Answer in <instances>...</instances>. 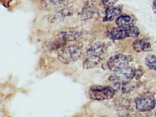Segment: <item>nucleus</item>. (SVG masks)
Returning <instances> with one entry per match:
<instances>
[{
  "instance_id": "ddd939ff",
  "label": "nucleus",
  "mask_w": 156,
  "mask_h": 117,
  "mask_svg": "<svg viewBox=\"0 0 156 117\" xmlns=\"http://www.w3.org/2000/svg\"><path fill=\"white\" fill-rule=\"evenodd\" d=\"M117 1L118 0H102L103 5L108 7L113 6L114 4H116Z\"/></svg>"
},
{
  "instance_id": "423d86ee",
  "label": "nucleus",
  "mask_w": 156,
  "mask_h": 117,
  "mask_svg": "<svg viewBox=\"0 0 156 117\" xmlns=\"http://www.w3.org/2000/svg\"><path fill=\"white\" fill-rule=\"evenodd\" d=\"M136 108L139 112H148L154 109L156 100L153 96H142L135 99Z\"/></svg>"
},
{
  "instance_id": "9d476101",
  "label": "nucleus",
  "mask_w": 156,
  "mask_h": 117,
  "mask_svg": "<svg viewBox=\"0 0 156 117\" xmlns=\"http://www.w3.org/2000/svg\"><path fill=\"white\" fill-rule=\"evenodd\" d=\"M122 12V9L119 7L113 6L108 7L106 10V15L103 19V21L108 22L113 20L115 18L120 15Z\"/></svg>"
},
{
  "instance_id": "9b49d317",
  "label": "nucleus",
  "mask_w": 156,
  "mask_h": 117,
  "mask_svg": "<svg viewBox=\"0 0 156 117\" xmlns=\"http://www.w3.org/2000/svg\"><path fill=\"white\" fill-rule=\"evenodd\" d=\"M115 86L117 91L122 94L130 93L135 88L134 84L131 83L130 82L124 84H118V85H115Z\"/></svg>"
},
{
  "instance_id": "20e7f679",
  "label": "nucleus",
  "mask_w": 156,
  "mask_h": 117,
  "mask_svg": "<svg viewBox=\"0 0 156 117\" xmlns=\"http://www.w3.org/2000/svg\"><path fill=\"white\" fill-rule=\"evenodd\" d=\"M136 70L130 66L121 70L113 72L109 77V81L115 85L124 84L131 82L136 76Z\"/></svg>"
},
{
  "instance_id": "f257e3e1",
  "label": "nucleus",
  "mask_w": 156,
  "mask_h": 117,
  "mask_svg": "<svg viewBox=\"0 0 156 117\" xmlns=\"http://www.w3.org/2000/svg\"><path fill=\"white\" fill-rule=\"evenodd\" d=\"M107 47L105 44L98 42L88 49L83 62V68L92 69L98 65L106 55Z\"/></svg>"
},
{
  "instance_id": "1a4fd4ad",
  "label": "nucleus",
  "mask_w": 156,
  "mask_h": 117,
  "mask_svg": "<svg viewBox=\"0 0 156 117\" xmlns=\"http://www.w3.org/2000/svg\"><path fill=\"white\" fill-rule=\"evenodd\" d=\"M134 50L137 52H149L151 51V44L145 40H137L133 44Z\"/></svg>"
},
{
  "instance_id": "39448f33",
  "label": "nucleus",
  "mask_w": 156,
  "mask_h": 117,
  "mask_svg": "<svg viewBox=\"0 0 156 117\" xmlns=\"http://www.w3.org/2000/svg\"><path fill=\"white\" fill-rule=\"evenodd\" d=\"M107 66L112 72L121 70L129 66L127 57L122 54H117L109 58L107 62Z\"/></svg>"
},
{
  "instance_id": "6e6552de",
  "label": "nucleus",
  "mask_w": 156,
  "mask_h": 117,
  "mask_svg": "<svg viewBox=\"0 0 156 117\" xmlns=\"http://www.w3.org/2000/svg\"><path fill=\"white\" fill-rule=\"evenodd\" d=\"M116 24L118 28L128 29L134 26V20L128 15H123L119 16L116 21Z\"/></svg>"
},
{
  "instance_id": "f8f14e48",
  "label": "nucleus",
  "mask_w": 156,
  "mask_h": 117,
  "mask_svg": "<svg viewBox=\"0 0 156 117\" xmlns=\"http://www.w3.org/2000/svg\"><path fill=\"white\" fill-rule=\"evenodd\" d=\"M145 64L151 70L156 71V55H147L145 59Z\"/></svg>"
},
{
  "instance_id": "0eeeda50",
  "label": "nucleus",
  "mask_w": 156,
  "mask_h": 117,
  "mask_svg": "<svg viewBox=\"0 0 156 117\" xmlns=\"http://www.w3.org/2000/svg\"><path fill=\"white\" fill-rule=\"evenodd\" d=\"M107 35L110 39L114 40H122L129 37L127 29L121 28H111L107 31Z\"/></svg>"
},
{
  "instance_id": "f03ea898",
  "label": "nucleus",
  "mask_w": 156,
  "mask_h": 117,
  "mask_svg": "<svg viewBox=\"0 0 156 117\" xmlns=\"http://www.w3.org/2000/svg\"><path fill=\"white\" fill-rule=\"evenodd\" d=\"M83 46V43H79L66 47L59 54V60L65 64H69L77 61L82 54Z\"/></svg>"
},
{
  "instance_id": "7ed1b4c3",
  "label": "nucleus",
  "mask_w": 156,
  "mask_h": 117,
  "mask_svg": "<svg viewBox=\"0 0 156 117\" xmlns=\"http://www.w3.org/2000/svg\"><path fill=\"white\" fill-rule=\"evenodd\" d=\"M115 94V90L110 86L94 85L89 90V96L94 100L103 101L112 98Z\"/></svg>"
},
{
  "instance_id": "4468645a",
  "label": "nucleus",
  "mask_w": 156,
  "mask_h": 117,
  "mask_svg": "<svg viewBox=\"0 0 156 117\" xmlns=\"http://www.w3.org/2000/svg\"><path fill=\"white\" fill-rule=\"evenodd\" d=\"M153 9L154 12L156 13V0H153Z\"/></svg>"
}]
</instances>
